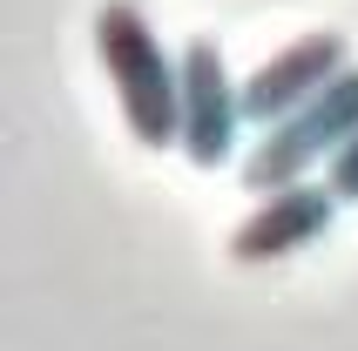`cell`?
I'll use <instances>...</instances> for the list:
<instances>
[{"mask_svg":"<svg viewBox=\"0 0 358 351\" xmlns=\"http://www.w3.org/2000/svg\"><path fill=\"white\" fill-rule=\"evenodd\" d=\"M345 68H352V41H345L338 27H318V34L291 41L284 55L257 61V68L243 75V115L257 122V129H278L284 115H298L304 101H318Z\"/></svg>","mask_w":358,"mask_h":351,"instance_id":"277c9868","label":"cell"},{"mask_svg":"<svg viewBox=\"0 0 358 351\" xmlns=\"http://www.w3.org/2000/svg\"><path fill=\"white\" fill-rule=\"evenodd\" d=\"M176 61H182V156L196 169H223L237 149V129L250 122L243 115V81L230 75V61L210 34H196Z\"/></svg>","mask_w":358,"mask_h":351,"instance_id":"3957f363","label":"cell"},{"mask_svg":"<svg viewBox=\"0 0 358 351\" xmlns=\"http://www.w3.org/2000/svg\"><path fill=\"white\" fill-rule=\"evenodd\" d=\"M352 136H358V61L324 88L318 101H304L298 115H284L278 129H264L257 149L243 156V182H250L257 196L284 189V182H304L318 162L338 156Z\"/></svg>","mask_w":358,"mask_h":351,"instance_id":"7a4b0ae2","label":"cell"},{"mask_svg":"<svg viewBox=\"0 0 358 351\" xmlns=\"http://www.w3.org/2000/svg\"><path fill=\"white\" fill-rule=\"evenodd\" d=\"M324 189L338 196V203H358V136L345 142L331 162H324Z\"/></svg>","mask_w":358,"mask_h":351,"instance_id":"8992f818","label":"cell"},{"mask_svg":"<svg viewBox=\"0 0 358 351\" xmlns=\"http://www.w3.org/2000/svg\"><path fill=\"white\" fill-rule=\"evenodd\" d=\"M95 55L122 101V122L142 149H182V61L162 48L136 0L95 7Z\"/></svg>","mask_w":358,"mask_h":351,"instance_id":"6da1fadb","label":"cell"},{"mask_svg":"<svg viewBox=\"0 0 358 351\" xmlns=\"http://www.w3.org/2000/svg\"><path fill=\"white\" fill-rule=\"evenodd\" d=\"M331 216H338V196L324 182H284V189L257 196V210L230 230V264H250V271L257 264H284L304 243H318L331 230Z\"/></svg>","mask_w":358,"mask_h":351,"instance_id":"5b68a950","label":"cell"}]
</instances>
